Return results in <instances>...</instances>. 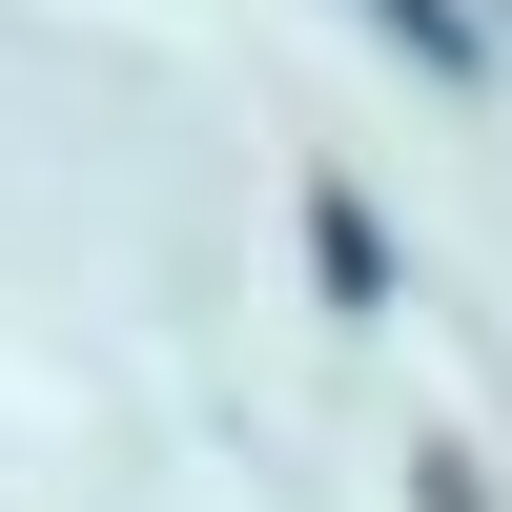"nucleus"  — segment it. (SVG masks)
<instances>
[{
	"label": "nucleus",
	"mask_w": 512,
	"mask_h": 512,
	"mask_svg": "<svg viewBox=\"0 0 512 512\" xmlns=\"http://www.w3.org/2000/svg\"><path fill=\"white\" fill-rule=\"evenodd\" d=\"M410 492H431V512H492V492H472V472H451V451H431V472H410Z\"/></svg>",
	"instance_id": "obj_3"
},
{
	"label": "nucleus",
	"mask_w": 512,
	"mask_h": 512,
	"mask_svg": "<svg viewBox=\"0 0 512 512\" xmlns=\"http://www.w3.org/2000/svg\"><path fill=\"white\" fill-rule=\"evenodd\" d=\"M369 21H390L431 82H472V62H492V21H472V0H369Z\"/></svg>",
	"instance_id": "obj_2"
},
{
	"label": "nucleus",
	"mask_w": 512,
	"mask_h": 512,
	"mask_svg": "<svg viewBox=\"0 0 512 512\" xmlns=\"http://www.w3.org/2000/svg\"><path fill=\"white\" fill-rule=\"evenodd\" d=\"M308 267H328V308H390V226L369 205H308Z\"/></svg>",
	"instance_id": "obj_1"
}]
</instances>
